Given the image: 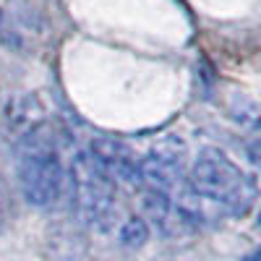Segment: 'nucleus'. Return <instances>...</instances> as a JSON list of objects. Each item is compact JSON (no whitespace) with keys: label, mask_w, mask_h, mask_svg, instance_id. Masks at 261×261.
Returning a JSON list of instances; mask_svg holds the SVG:
<instances>
[{"label":"nucleus","mask_w":261,"mask_h":261,"mask_svg":"<svg viewBox=\"0 0 261 261\" xmlns=\"http://www.w3.org/2000/svg\"><path fill=\"white\" fill-rule=\"evenodd\" d=\"M188 188L212 217H246L256 204V183L225 151L204 149L188 170Z\"/></svg>","instance_id":"obj_1"},{"label":"nucleus","mask_w":261,"mask_h":261,"mask_svg":"<svg viewBox=\"0 0 261 261\" xmlns=\"http://www.w3.org/2000/svg\"><path fill=\"white\" fill-rule=\"evenodd\" d=\"M16 178L27 204L50 209L63 199L65 172L58 151L39 130H27L16 144Z\"/></svg>","instance_id":"obj_2"},{"label":"nucleus","mask_w":261,"mask_h":261,"mask_svg":"<svg viewBox=\"0 0 261 261\" xmlns=\"http://www.w3.org/2000/svg\"><path fill=\"white\" fill-rule=\"evenodd\" d=\"M71 180V201L81 222L105 225L115 209V183L99 170V165L89 157V151H79L71 160L68 170Z\"/></svg>","instance_id":"obj_3"},{"label":"nucleus","mask_w":261,"mask_h":261,"mask_svg":"<svg viewBox=\"0 0 261 261\" xmlns=\"http://www.w3.org/2000/svg\"><path fill=\"white\" fill-rule=\"evenodd\" d=\"M141 162V186L146 193H157L170 204L188 186L186 172V144L178 136H165L146 151Z\"/></svg>","instance_id":"obj_4"},{"label":"nucleus","mask_w":261,"mask_h":261,"mask_svg":"<svg viewBox=\"0 0 261 261\" xmlns=\"http://www.w3.org/2000/svg\"><path fill=\"white\" fill-rule=\"evenodd\" d=\"M89 157L113 183H125L130 188L141 186V162L125 141L113 136H97L89 146Z\"/></svg>","instance_id":"obj_5"},{"label":"nucleus","mask_w":261,"mask_h":261,"mask_svg":"<svg viewBox=\"0 0 261 261\" xmlns=\"http://www.w3.org/2000/svg\"><path fill=\"white\" fill-rule=\"evenodd\" d=\"M149 241V225L141 217H130L125 220V225L120 227V243L125 248H141Z\"/></svg>","instance_id":"obj_6"}]
</instances>
